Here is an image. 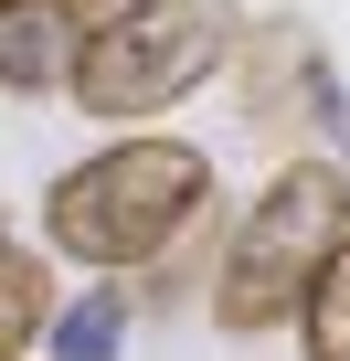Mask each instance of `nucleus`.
<instances>
[{
    "label": "nucleus",
    "mask_w": 350,
    "mask_h": 361,
    "mask_svg": "<svg viewBox=\"0 0 350 361\" xmlns=\"http://www.w3.org/2000/svg\"><path fill=\"white\" fill-rule=\"evenodd\" d=\"M32 329H54V308H43V255L0 245V361H22Z\"/></svg>",
    "instance_id": "nucleus-7"
},
{
    "label": "nucleus",
    "mask_w": 350,
    "mask_h": 361,
    "mask_svg": "<svg viewBox=\"0 0 350 361\" xmlns=\"http://www.w3.org/2000/svg\"><path fill=\"white\" fill-rule=\"evenodd\" d=\"M339 245H350V170H329V159H287L265 192L244 202L234 245H223L213 319H223V329H276V319H297Z\"/></svg>",
    "instance_id": "nucleus-2"
},
{
    "label": "nucleus",
    "mask_w": 350,
    "mask_h": 361,
    "mask_svg": "<svg viewBox=\"0 0 350 361\" xmlns=\"http://www.w3.org/2000/svg\"><path fill=\"white\" fill-rule=\"evenodd\" d=\"M297 350H308V361H350V245H339L329 276L308 287V308H297Z\"/></svg>",
    "instance_id": "nucleus-6"
},
{
    "label": "nucleus",
    "mask_w": 350,
    "mask_h": 361,
    "mask_svg": "<svg viewBox=\"0 0 350 361\" xmlns=\"http://www.w3.org/2000/svg\"><path fill=\"white\" fill-rule=\"evenodd\" d=\"M244 43V11L234 0H149V11L85 32V64H75V106L127 128V117H159L181 106L192 85H213Z\"/></svg>",
    "instance_id": "nucleus-3"
},
{
    "label": "nucleus",
    "mask_w": 350,
    "mask_h": 361,
    "mask_svg": "<svg viewBox=\"0 0 350 361\" xmlns=\"http://www.w3.org/2000/svg\"><path fill=\"white\" fill-rule=\"evenodd\" d=\"M117 340H127V287H85V298H64L54 329H43L54 361H117Z\"/></svg>",
    "instance_id": "nucleus-5"
},
{
    "label": "nucleus",
    "mask_w": 350,
    "mask_h": 361,
    "mask_svg": "<svg viewBox=\"0 0 350 361\" xmlns=\"http://www.w3.org/2000/svg\"><path fill=\"white\" fill-rule=\"evenodd\" d=\"M213 202V159L192 138H106L96 159H75L54 192H43V245L96 266V276H127V266H159Z\"/></svg>",
    "instance_id": "nucleus-1"
},
{
    "label": "nucleus",
    "mask_w": 350,
    "mask_h": 361,
    "mask_svg": "<svg viewBox=\"0 0 350 361\" xmlns=\"http://www.w3.org/2000/svg\"><path fill=\"white\" fill-rule=\"evenodd\" d=\"M64 11H75L85 32H106V22H127V11H149V0H64Z\"/></svg>",
    "instance_id": "nucleus-8"
},
{
    "label": "nucleus",
    "mask_w": 350,
    "mask_h": 361,
    "mask_svg": "<svg viewBox=\"0 0 350 361\" xmlns=\"http://www.w3.org/2000/svg\"><path fill=\"white\" fill-rule=\"evenodd\" d=\"M85 64V22L64 0H32V11H0V96H54Z\"/></svg>",
    "instance_id": "nucleus-4"
},
{
    "label": "nucleus",
    "mask_w": 350,
    "mask_h": 361,
    "mask_svg": "<svg viewBox=\"0 0 350 361\" xmlns=\"http://www.w3.org/2000/svg\"><path fill=\"white\" fill-rule=\"evenodd\" d=\"M0 11H32V0H0Z\"/></svg>",
    "instance_id": "nucleus-9"
}]
</instances>
